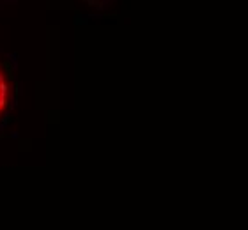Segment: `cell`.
Here are the masks:
<instances>
[{"instance_id": "1", "label": "cell", "mask_w": 248, "mask_h": 230, "mask_svg": "<svg viewBox=\"0 0 248 230\" xmlns=\"http://www.w3.org/2000/svg\"><path fill=\"white\" fill-rule=\"evenodd\" d=\"M7 99H9V87H7V81L4 73L0 71V114L4 112L5 105H7Z\"/></svg>"}]
</instances>
